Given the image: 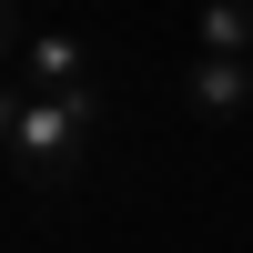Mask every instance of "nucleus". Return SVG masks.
<instances>
[{
    "instance_id": "6",
    "label": "nucleus",
    "mask_w": 253,
    "mask_h": 253,
    "mask_svg": "<svg viewBox=\"0 0 253 253\" xmlns=\"http://www.w3.org/2000/svg\"><path fill=\"white\" fill-rule=\"evenodd\" d=\"M20 101H31V81H0V142H10V122H20Z\"/></svg>"
},
{
    "instance_id": "1",
    "label": "nucleus",
    "mask_w": 253,
    "mask_h": 253,
    "mask_svg": "<svg viewBox=\"0 0 253 253\" xmlns=\"http://www.w3.org/2000/svg\"><path fill=\"white\" fill-rule=\"evenodd\" d=\"M101 142V91H31L10 122V142H0V162H10L31 193H61V182L91 162Z\"/></svg>"
},
{
    "instance_id": "4",
    "label": "nucleus",
    "mask_w": 253,
    "mask_h": 253,
    "mask_svg": "<svg viewBox=\"0 0 253 253\" xmlns=\"http://www.w3.org/2000/svg\"><path fill=\"white\" fill-rule=\"evenodd\" d=\"M193 41H203V51H233V61H253V0H203Z\"/></svg>"
},
{
    "instance_id": "3",
    "label": "nucleus",
    "mask_w": 253,
    "mask_h": 253,
    "mask_svg": "<svg viewBox=\"0 0 253 253\" xmlns=\"http://www.w3.org/2000/svg\"><path fill=\"white\" fill-rule=\"evenodd\" d=\"M182 91H193V112H203V122H243V112H253V61H233V51H203Z\"/></svg>"
},
{
    "instance_id": "5",
    "label": "nucleus",
    "mask_w": 253,
    "mask_h": 253,
    "mask_svg": "<svg viewBox=\"0 0 253 253\" xmlns=\"http://www.w3.org/2000/svg\"><path fill=\"white\" fill-rule=\"evenodd\" d=\"M20 51H31V10H20V0H0V71H10Z\"/></svg>"
},
{
    "instance_id": "2",
    "label": "nucleus",
    "mask_w": 253,
    "mask_h": 253,
    "mask_svg": "<svg viewBox=\"0 0 253 253\" xmlns=\"http://www.w3.org/2000/svg\"><path fill=\"white\" fill-rule=\"evenodd\" d=\"M20 81H31V91H101V61H91V41H81V31H31Z\"/></svg>"
}]
</instances>
